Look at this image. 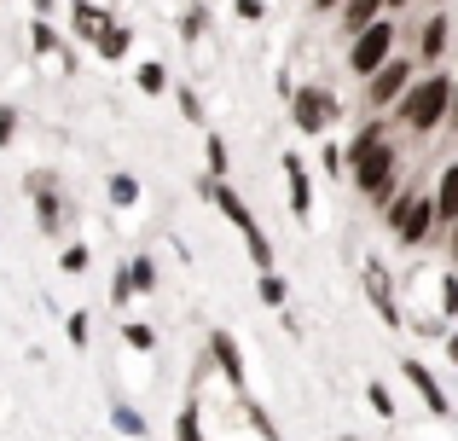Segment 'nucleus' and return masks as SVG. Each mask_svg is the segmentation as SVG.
Returning a JSON list of instances; mask_svg holds the SVG:
<instances>
[{"label": "nucleus", "mask_w": 458, "mask_h": 441, "mask_svg": "<svg viewBox=\"0 0 458 441\" xmlns=\"http://www.w3.org/2000/svg\"><path fill=\"white\" fill-rule=\"evenodd\" d=\"M394 116H401V128H412V134H436L453 116V76L412 81V88L401 93V105H394Z\"/></svg>", "instance_id": "2"}, {"label": "nucleus", "mask_w": 458, "mask_h": 441, "mask_svg": "<svg viewBox=\"0 0 458 441\" xmlns=\"http://www.w3.org/2000/svg\"><path fill=\"white\" fill-rule=\"evenodd\" d=\"M343 441H354V436H343Z\"/></svg>", "instance_id": "37"}, {"label": "nucleus", "mask_w": 458, "mask_h": 441, "mask_svg": "<svg viewBox=\"0 0 458 441\" xmlns=\"http://www.w3.org/2000/svg\"><path fill=\"white\" fill-rule=\"evenodd\" d=\"M123 337H128V349H140V354L157 349V331H151V326H140V319H134V326H123Z\"/></svg>", "instance_id": "25"}, {"label": "nucleus", "mask_w": 458, "mask_h": 441, "mask_svg": "<svg viewBox=\"0 0 458 441\" xmlns=\"http://www.w3.org/2000/svg\"><path fill=\"white\" fill-rule=\"evenodd\" d=\"M256 296H261V302H267V308H284V296H291V284H284V279H279V273H261V284H256Z\"/></svg>", "instance_id": "17"}, {"label": "nucleus", "mask_w": 458, "mask_h": 441, "mask_svg": "<svg viewBox=\"0 0 458 441\" xmlns=\"http://www.w3.org/2000/svg\"><path fill=\"white\" fill-rule=\"evenodd\" d=\"M453 123H458V81H453Z\"/></svg>", "instance_id": "34"}, {"label": "nucleus", "mask_w": 458, "mask_h": 441, "mask_svg": "<svg viewBox=\"0 0 458 441\" xmlns=\"http://www.w3.org/2000/svg\"><path fill=\"white\" fill-rule=\"evenodd\" d=\"M284 186H291V216H313V181H308V163L296 151H284Z\"/></svg>", "instance_id": "10"}, {"label": "nucleus", "mask_w": 458, "mask_h": 441, "mask_svg": "<svg viewBox=\"0 0 458 441\" xmlns=\"http://www.w3.org/2000/svg\"><path fill=\"white\" fill-rule=\"evenodd\" d=\"M111 204L116 209H134L140 204V181H134V174H116V181H111Z\"/></svg>", "instance_id": "18"}, {"label": "nucleus", "mask_w": 458, "mask_h": 441, "mask_svg": "<svg viewBox=\"0 0 458 441\" xmlns=\"http://www.w3.org/2000/svg\"><path fill=\"white\" fill-rule=\"evenodd\" d=\"M447 354H453V366H458V326L447 331Z\"/></svg>", "instance_id": "32"}, {"label": "nucleus", "mask_w": 458, "mask_h": 441, "mask_svg": "<svg viewBox=\"0 0 458 441\" xmlns=\"http://www.w3.org/2000/svg\"><path fill=\"white\" fill-rule=\"evenodd\" d=\"M203 157H209V174H215V181H221V174H226V163H233V157H226V140H221V134H209V140H203Z\"/></svg>", "instance_id": "19"}, {"label": "nucleus", "mask_w": 458, "mask_h": 441, "mask_svg": "<svg viewBox=\"0 0 458 441\" xmlns=\"http://www.w3.org/2000/svg\"><path fill=\"white\" fill-rule=\"evenodd\" d=\"M174 436H180V441H203V424H198V407H180V419H174Z\"/></svg>", "instance_id": "21"}, {"label": "nucleus", "mask_w": 458, "mask_h": 441, "mask_svg": "<svg viewBox=\"0 0 458 441\" xmlns=\"http://www.w3.org/2000/svg\"><path fill=\"white\" fill-rule=\"evenodd\" d=\"M313 6H319V12H336V6H343V0H313Z\"/></svg>", "instance_id": "33"}, {"label": "nucleus", "mask_w": 458, "mask_h": 441, "mask_svg": "<svg viewBox=\"0 0 458 441\" xmlns=\"http://www.w3.org/2000/svg\"><path fill=\"white\" fill-rule=\"evenodd\" d=\"M436 216L441 221H458V163H447V169H441V181H436Z\"/></svg>", "instance_id": "13"}, {"label": "nucleus", "mask_w": 458, "mask_h": 441, "mask_svg": "<svg viewBox=\"0 0 458 441\" xmlns=\"http://www.w3.org/2000/svg\"><path fill=\"white\" fill-rule=\"evenodd\" d=\"M418 53H424V58H441V53H447V18H429V23H424V41H418Z\"/></svg>", "instance_id": "16"}, {"label": "nucleus", "mask_w": 458, "mask_h": 441, "mask_svg": "<svg viewBox=\"0 0 458 441\" xmlns=\"http://www.w3.org/2000/svg\"><path fill=\"white\" fill-rule=\"evenodd\" d=\"M453 261H458V221H453Z\"/></svg>", "instance_id": "35"}, {"label": "nucleus", "mask_w": 458, "mask_h": 441, "mask_svg": "<svg viewBox=\"0 0 458 441\" xmlns=\"http://www.w3.org/2000/svg\"><path fill=\"white\" fill-rule=\"evenodd\" d=\"M111 424H116L123 436H146V419H140L134 407H116V412H111Z\"/></svg>", "instance_id": "23"}, {"label": "nucleus", "mask_w": 458, "mask_h": 441, "mask_svg": "<svg viewBox=\"0 0 458 441\" xmlns=\"http://www.w3.org/2000/svg\"><path fill=\"white\" fill-rule=\"evenodd\" d=\"M238 18H244V23H256V18H261V0H238Z\"/></svg>", "instance_id": "31"}, {"label": "nucleus", "mask_w": 458, "mask_h": 441, "mask_svg": "<svg viewBox=\"0 0 458 441\" xmlns=\"http://www.w3.org/2000/svg\"><path fill=\"white\" fill-rule=\"evenodd\" d=\"M123 279H128V291H134V296L157 291V267H151L146 256H134V261H128V267H123Z\"/></svg>", "instance_id": "15"}, {"label": "nucleus", "mask_w": 458, "mask_h": 441, "mask_svg": "<svg viewBox=\"0 0 458 441\" xmlns=\"http://www.w3.org/2000/svg\"><path fill=\"white\" fill-rule=\"evenodd\" d=\"M58 267H64V273H88V244H70Z\"/></svg>", "instance_id": "26"}, {"label": "nucleus", "mask_w": 458, "mask_h": 441, "mask_svg": "<svg viewBox=\"0 0 458 441\" xmlns=\"http://www.w3.org/2000/svg\"><path fill=\"white\" fill-rule=\"evenodd\" d=\"M336 116H343V105H336L331 88H319V81L291 88V128H296V134L319 140V134H331V128H336Z\"/></svg>", "instance_id": "4"}, {"label": "nucleus", "mask_w": 458, "mask_h": 441, "mask_svg": "<svg viewBox=\"0 0 458 441\" xmlns=\"http://www.w3.org/2000/svg\"><path fill=\"white\" fill-rule=\"evenodd\" d=\"M343 163H348L343 151H336V146H325V174H343Z\"/></svg>", "instance_id": "30"}, {"label": "nucleus", "mask_w": 458, "mask_h": 441, "mask_svg": "<svg viewBox=\"0 0 458 441\" xmlns=\"http://www.w3.org/2000/svg\"><path fill=\"white\" fill-rule=\"evenodd\" d=\"M377 18H383V0H343V23H348V35L371 30Z\"/></svg>", "instance_id": "14"}, {"label": "nucleus", "mask_w": 458, "mask_h": 441, "mask_svg": "<svg viewBox=\"0 0 458 441\" xmlns=\"http://www.w3.org/2000/svg\"><path fill=\"white\" fill-rule=\"evenodd\" d=\"M12 134H18V111L0 105V146H12Z\"/></svg>", "instance_id": "28"}, {"label": "nucleus", "mask_w": 458, "mask_h": 441, "mask_svg": "<svg viewBox=\"0 0 458 441\" xmlns=\"http://www.w3.org/2000/svg\"><path fill=\"white\" fill-rule=\"evenodd\" d=\"M134 81H140V93H163V88H168V70H163V64H140Z\"/></svg>", "instance_id": "20"}, {"label": "nucleus", "mask_w": 458, "mask_h": 441, "mask_svg": "<svg viewBox=\"0 0 458 441\" xmlns=\"http://www.w3.org/2000/svg\"><path fill=\"white\" fill-rule=\"evenodd\" d=\"M436 192H412V186H406L401 198H394L389 204V233L401 238V244H424L429 233H436Z\"/></svg>", "instance_id": "5"}, {"label": "nucleus", "mask_w": 458, "mask_h": 441, "mask_svg": "<svg viewBox=\"0 0 458 441\" xmlns=\"http://www.w3.org/2000/svg\"><path fill=\"white\" fill-rule=\"evenodd\" d=\"M128 41H134V35H128L123 23H116V30H111V35L99 41V58H123V53H128Z\"/></svg>", "instance_id": "22"}, {"label": "nucleus", "mask_w": 458, "mask_h": 441, "mask_svg": "<svg viewBox=\"0 0 458 441\" xmlns=\"http://www.w3.org/2000/svg\"><path fill=\"white\" fill-rule=\"evenodd\" d=\"M209 354H215V366L226 372V384L244 389V354H238V337H233V331H215V337H209Z\"/></svg>", "instance_id": "12"}, {"label": "nucleus", "mask_w": 458, "mask_h": 441, "mask_svg": "<svg viewBox=\"0 0 458 441\" xmlns=\"http://www.w3.org/2000/svg\"><path fill=\"white\" fill-rule=\"evenodd\" d=\"M360 291H366V302L377 308V319L383 326H401V302H394V279H389V267H383L377 256L360 267Z\"/></svg>", "instance_id": "7"}, {"label": "nucleus", "mask_w": 458, "mask_h": 441, "mask_svg": "<svg viewBox=\"0 0 458 441\" xmlns=\"http://www.w3.org/2000/svg\"><path fill=\"white\" fill-rule=\"evenodd\" d=\"M436 6H441V0H436Z\"/></svg>", "instance_id": "38"}, {"label": "nucleus", "mask_w": 458, "mask_h": 441, "mask_svg": "<svg viewBox=\"0 0 458 441\" xmlns=\"http://www.w3.org/2000/svg\"><path fill=\"white\" fill-rule=\"evenodd\" d=\"M366 401H371V412H377V419H394V395L383 384H366Z\"/></svg>", "instance_id": "24"}, {"label": "nucleus", "mask_w": 458, "mask_h": 441, "mask_svg": "<svg viewBox=\"0 0 458 441\" xmlns=\"http://www.w3.org/2000/svg\"><path fill=\"white\" fill-rule=\"evenodd\" d=\"M203 192H209L215 204H221V216L238 226V238H244V244H250V261H256L261 273H273V244H267V233H261V221L250 216V204H244V198H238V192H233V186H226V181H215V174H209V181H203Z\"/></svg>", "instance_id": "3"}, {"label": "nucleus", "mask_w": 458, "mask_h": 441, "mask_svg": "<svg viewBox=\"0 0 458 441\" xmlns=\"http://www.w3.org/2000/svg\"><path fill=\"white\" fill-rule=\"evenodd\" d=\"M412 88V58H389V64L371 76V105H401V93Z\"/></svg>", "instance_id": "9"}, {"label": "nucleus", "mask_w": 458, "mask_h": 441, "mask_svg": "<svg viewBox=\"0 0 458 441\" xmlns=\"http://www.w3.org/2000/svg\"><path fill=\"white\" fill-rule=\"evenodd\" d=\"M88 331H93V326H88V314H70V343H76V349L88 343Z\"/></svg>", "instance_id": "29"}, {"label": "nucleus", "mask_w": 458, "mask_h": 441, "mask_svg": "<svg viewBox=\"0 0 458 441\" xmlns=\"http://www.w3.org/2000/svg\"><path fill=\"white\" fill-rule=\"evenodd\" d=\"M401 372H406V384L418 389V401L429 407V419H453V401H447V389H441V377L429 372L424 360H401Z\"/></svg>", "instance_id": "8"}, {"label": "nucleus", "mask_w": 458, "mask_h": 441, "mask_svg": "<svg viewBox=\"0 0 458 441\" xmlns=\"http://www.w3.org/2000/svg\"><path fill=\"white\" fill-rule=\"evenodd\" d=\"M70 30H76L88 47H99L105 35L116 30V23H111V12H105V6H93V0H76V12H70Z\"/></svg>", "instance_id": "11"}, {"label": "nucleus", "mask_w": 458, "mask_h": 441, "mask_svg": "<svg viewBox=\"0 0 458 441\" xmlns=\"http://www.w3.org/2000/svg\"><path fill=\"white\" fill-rule=\"evenodd\" d=\"M441 314H458V279L441 273Z\"/></svg>", "instance_id": "27"}, {"label": "nucleus", "mask_w": 458, "mask_h": 441, "mask_svg": "<svg viewBox=\"0 0 458 441\" xmlns=\"http://www.w3.org/2000/svg\"><path fill=\"white\" fill-rule=\"evenodd\" d=\"M343 157H348V181H354L371 204L389 209L394 198H401V151H394V140H389V128H383V123L360 128V134L348 140Z\"/></svg>", "instance_id": "1"}, {"label": "nucleus", "mask_w": 458, "mask_h": 441, "mask_svg": "<svg viewBox=\"0 0 458 441\" xmlns=\"http://www.w3.org/2000/svg\"><path fill=\"white\" fill-rule=\"evenodd\" d=\"M389 58H394V23L389 18H377L371 30H360L354 47H348V70H354V76H377Z\"/></svg>", "instance_id": "6"}, {"label": "nucleus", "mask_w": 458, "mask_h": 441, "mask_svg": "<svg viewBox=\"0 0 458 441\" xmlns=\"http://www.w3.org/2000/svg\"><path fill=\"white\" fill-rule=\"evenodd\" d=\"M383 6H406V0H383Z\"/></svg>", "instance_id": "36"}]
</instances>
